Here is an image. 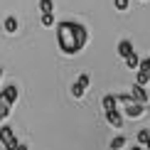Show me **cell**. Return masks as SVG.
<instances>
[{"label": "cell", "mask_w": 150, "mask_h": 150, "mask_svg": "<svg viewBox=\"0 0 150 150\" xmlns=\"http://www.w3.org/2000/svg\"><path fill=\"white\" fill-rule=\"evenodd\" d=\"M89 32L79 22H59L57 25V45L64 54H76L86 47Z\"/></svg>", "instance_id": "1"}, {"label": "cell", "mask_w": 150, "mask_h": 150, "mask_svg": "<svg viewBox=\"0 0 150 150\" xmlns=\"http://www.w3.org/2000/svg\"><path fill=\"white\" fill-rule=\"evenodd\" d=\"M0 143L5 145V150H15L20 140L15 138V130H12L10 126H3V128H0Z\"/></svg>", "instance_id": "2"}, {"label": "cell", "mask_w": 150, "mask_h": 150, "mask_svg": "<svg viewBox=\"0 0 150 150\" xmlns=\"http://www.w3.org/2000/svg\"><path fill=\"white\" fill-rule=\"evenodd\" d=\"M0 98H3L5 103H15L17 101V86L15 84H8V86H3V91H0Z\"/></svg>", "instance_id": "3"}, {"label": "cell", "mask_w": 150, "mask_h": 150, "mask_svg": "<svg viewBox=\"0 0 150 150\" xmlns=\"http://www.w3.org/2000/svg\"><path fill=\"white\" fill-rule=\"evenodd\" d=\"M130 98H133L135 103H143V106H145V103H148V91H145V86L133 84V89H130Z\"/></svg>", "instance_id": "4"}, {"label": "cell", "mask_w": 150, "mask_h": 150, "mask_svg": "<svg viewBox=\"0 0 150 150\" xmlns=\"http://www.w3.org/2000/svg\"><path fill=\"white\" fill-rule=\"evenodd\" d=\"M123 106H126V111H123V113H126L128 118H140V116H143V111H145V106H143V103H135V101L123 103Z\"/></svg>", "instance_id": "5"}, {"label": "cell", "mask_w": 150, "mask_h": 150, "mask_svg": "<svg viewBox=\"0 0 150 150\" xmlns=\"http://www.w3.org/2000/svg\"><path fill=\"white\" fill-rule=\"evenodd\" d=\"M106 121H108V126H113V128H121L123 126V116H121V111H106Z\"/></svg>", "instance_id": "6"}, {"label": "cell", "mask_w": 150, "mask_h": 150, "mask_svg": "<svg viewBox=\"0 0 150 150\" xmlns=\"http://www.w3.org/2000/svg\"><path fill=\"white\" fill-rule=\"evenodd\" d=\"M101 106H103V111H116V106H118L116 93H106V96L101 98Z\"/></svg>", "instance_id": "7"}, {"label": "cell", "mask_w": 150, "mask_h": 150, "mask_svg": "<svg viewBox=\"0 0 150 150\" xmlns=\"http://www.w3.org/2000/svg\"><path fill=\"white\" fill-rule=\"evenodd\" d=\"M128 54H133V42L121 40V42H118V57H123V59H126Z\"/></svg>", "instance_id": "8"}, {"label": "cell", "mask_w": 150, "mask_h": 150, "mask_svg": "<svg viewBox=\"0 0 150 150\" xmlns=\"http://www.w3.org/2000/svg\"><path fill=\"white\" fill-rule=\"evenodd\" d=\"M3 27H5V32H8V35H15L17 32V17L15 15H8V17H5V22H3Z\"/></svg>", "instance_id": "9"}, {"label": "cell", "mask_w": 150, "mask_h": 150, "mask_svg": "<svg viewBox=\"0 0 150 150\" xmlns=\"http://www.w3.org/2000/svg\"><path fill=\"white\" fill-rule=\"evenodd\" d=\"M135 84H138V86H150V74L138 69V74H135Z\"/></svg>", "instance_id": "10"}, {"label": "cell", "mask_w": 150, "mask_h": 150, "mask_svg": "<svg viewBox=\"0 0 150 150\" xmlns=\"http://www.w3.org/2000/svg\"><path fill=\"white\" fill-rule=\"evenodd\" d=\"M126 67H128V69H138V67H140V57H138V54H128V57H126Z\"/></svg>", "instance_id": "11"}, {"label": "cell", "mask_w": 150, "mask_h": 150, "mask_svg": "<svg viewBox=\"0 0 150 150\" xmlns=\"http://www.w3.org/2000/svg\"><path fill=\"white\" fill-rule=\"evenodd\" d=\"M40 10H42V15H52L54 12V3L52 0H40Z\"/></svg>", "instance_id": "12"}, {"label": "cell", "mask_w": 150, "mask_h": 150, "mask_svg": "<svg viewBox=\"0 0 150 150\" xmlns=\"http://www.w3.org/2000/svg\"><path fill=\"white\" fill-rule=\"evenodd\" d=\"M123 145H126V138H123V135H116V138L108 143V148H111V150H121Z\"/></svg>", "instance_id": "13"}, {"label": "cell", "mask_w": 150, "mask_h": 150, "mask_svg": "<svg viewBox=\"0 0 150 150\" xmlns=\"http://www.w3.org/2000/svg\"><path fill=\"white\" fill-rule=\"evenodd\" d=\"M84 91H86V86H81L79 81L71 86V96H74V98H81V96H84Z\"/></svg>", "instance_id": "14"}, {"label": "cell", "mask_w": 150, "mask_h": 150, "mask_svg": "<svg viewBox=\"0 0 150 150\" xmlns=\"http://www.w3.org/2000/svg\"><path fill=\"white\" fill-rule=\"evenodd\" d=\"M8 116H10V103H5L3 98H0V121H5Z\"/></svg>", "instance_id": "15"}, {"label": "cell", "mask_w": 150, "mask_h": 150, "mask_svg": "<svg viewBox=\"0 0 150 150\" xmlns=\"http://www.w3.org/2000/svg\"><path fill=\"white\" fill-rule=\"evenodd\" d=\"M148 138H150V130H148V128L138 130V145H145V143H148Z\"/></svg>", "instance_id": "16"}, {"label": "cell", "mask_w": 150, "mask_h": 150, "mask_svg": "<svg viewBox=\"0 0 150 150\" xmlns=\"http://www.w3.org/2000/svg\"><path fill=\"white\" fill-rule=\"evenodd\" d=\"M128 3H130V0H113V8L118 12H123V10H128Z\"/></svg>", "instance_id": "17"}, {"label": "cell", "mask_w": 150, "mask_h": 150, "mask_svg": "<svg viewBox=\"0 0 150 150\" xmlns=\"http://www.w3.org/2000/svg\"><path fill=\"white\" fill-rule=\"evenodd\" d=\"M42 25H45V27H52L54 25V15H42V20H40Z\"/></svg>", "instance_id": "18"}, {"label": "cell", "mask_w": 150, "mask_h": 150, "mask_svg": "<svg viewBox=\"0 0 150 150\" xmlns=\"http://www.w3.org/2000/svg\"><path fill=\"white\" fill-rule=\"evenodd\" d=\"M140 71H148L150 74V57H145V59H140V67H138Z\"/></svg>", "instance_id": "19"}, {"label": "cell", "mask_w": 150, "mask_h": 150, "mask_svg": "<svg viewBox=\"0 0 150 150\" xmlns=\"http://www.w3.org/2000/svg\"><path fill=\"white\" fill-rule=\"evenodd\" d=\"M15 150H30V148L25 145V143H17V148H15Z\"/></svg>", "instance_id": "20"}, {"label": "cell", "mask_w": 150, "mask_h": 150, "mask_svg": "<svg viewBox=\"0 0 150 150\" xmlns=\"http://www.w3.org/2000/svg\"><path fill=\"white\" fill-rule=\"evenodd\" d=\"M130 150H143V148H140V145H133V148H130Z\"/></svg>", "instance_id": "21"}, {"label": "cell", "mask_w": 150, "mask_h": 150, "mask_svg": "<svg viewBox=\"0 0 150 150\" xmlns=\"http://www.w3.org/2000/svg\"><path fill=\"white\" fill-rule=\"evenodd\" d=\"M145 148H148V150H150V138H148V143H145Z\"/></svg>", "instance_id": "22"}, {"label": "cell", "mask_w": 150, "mask_h": 150, "mask_svg": "<svg viewBox=\"0 0 150 150\" xmlns=\"http://www.w3.org/2000/svg\"><path fill=\"white\" fill-rule=\"evenodd\" d=\"M148 103H150V89H148Z\"/></svg>", "instance_id": "23"}, {"label": "cell", "mask_w": 150, "mask_h": 150, "mask_svg": "<svg viewBox=\"0 0 150 150\" xmlns=\"http://www.w3.org/2000/svg\"><path fill=\"white\" fill-rule=\"evenodd\" d=\"M3 74H5V71H3V69H0V79H3Z\"/></svg>", "instance_id": "24"}]
</instances>
